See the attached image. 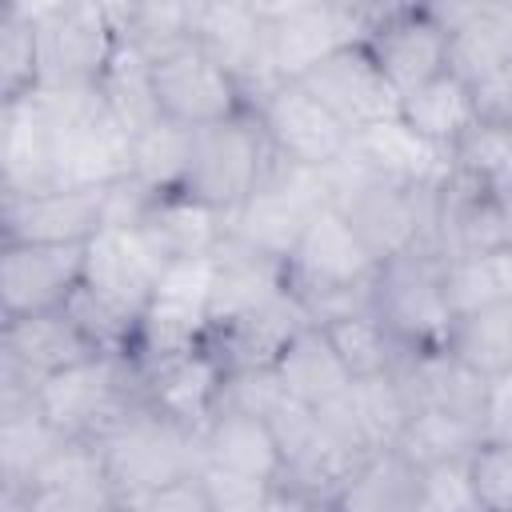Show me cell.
Segmentation results:
<instances>
[{
  "mask_svg": "<svg viewBox=\"0 0 512 512\" xmlns=\"http://www.w3.org/2000/svg\"><path fill=\"white\" fill-rule=\"evenodd\" d=\"M352 404H356L360 428H364V436H368L372 448L396 444L400 432H404V424L416 412V404H412V396H408V388L400 384L396 372L352 380Z\"/></svg>",
  "mask_w": 512,
  "mask_h": 512,
  "instance_id": "60d3db41",
  "label": "cell"
},
{
  "mask_svg": "<svg viewBox=\"0 0 512 512\" xmlns=\"http://www.w3.org/2000/svg\"><path fill=\"white\" fill-rule=\"evenodd\" d=\"M40 88L36 24L0 8V100H16Z\"/></svg>",
  "mask_w": 512,
  "mask_h": 512,
  "instance_id": "ee69618b",
  "label": "cell"
},
{
  "mask_svg": "<svg viewBox=\"0 0 512 512\" xmlns=\"http://www.w3.org/2000/svg\"><path fill=\"white\" fill-rule=\"evenodd\" d=\"M324 8H332L336 16H344L360 36L380 20V0H320Z\"/></svg>",
  "mask_w": 512,
  "mask_h": 512,
  "instance_id": "11a10c76",
  "label": "cell"
},
{
  "mask_svg": "<svg viewBox=\"0 0 512 512\" xmlns=\"http://www.w3.org/2000/svg\"><path fill=\"white\" fill-rule=\"evenodd\" d=\"M236 4L256 12L260 20H276V16H288V12L304 8V4H316V0H236Z\"/></svg>",
  "mask_w": 512,
  "mask_h": 512,
  "instance_id": "680465c9",
  "label": "cell"
},
{
  "mask_svg": "<svg viewBox=\"0 0 512 512\" xmlns=\"http://www.w3.org/2000/svg\"><path fill=\"white\" fill-rule=\"evenodd\" d=\"M444 296L452 304V316H464V312H476V308L500 300L492 272H488V260L484 256L444 260Z\"/></svg>",
  "mask_w": 512,
  "mask_h": 512,
  "instance_id": "681fc988",
  "label": "cell"
},
{
  "mask_svg": "<svg viewBox=\"0 0 512 512\" xmlns=\"http://www.w3.org/2000/svg\"><path fill=\"white\" fill-rule=\"evenodd\" d=\"M68 436L32 404L0 408V512H24V492L40 464Z\"/></svg>",
  "mask_w": 512,
  "mask_h": 512,
  "instance_id": "f1b7e54d",
  "label": "cell"
},
{
  "mask_svg": "<svg viewBox=\"0 0 512 512\" xmlns=\"http://www.w3.org/2000/svg\"><path fill=\"white\" fill-rule=\"evenodd\" d=\"M372 308L408 352L448 348L456 316L444 296V256L432 244H416L384 260L372 284Z\"/></svg>",
  "mask_w": 512,
  "mask_h": 512,
  "instance_id": "52a82bcc",
  "label": "cell"
},
{
  "mask_svg": "<svg viewBox=\"0 0 512 512\" xmlns=\"http://www.w3.org/2000/svg\"><path fill=\"white\" fill-rule=\"evenodd\" d=\"M56 124V160L60 184H116L128 176L132 160V132L108 108L100 88H68L48 92L40 88Z\"/></svg>",
  "mask_w": 512,
  "mask_h": 512,
  "instance_id": "ba28073f",
  "label": "cell"
},
{
  "mask_svg": "<svg viewBox=\"0 0 512 512\" xmlns=\"http://www.w3.org/2000/svg\"><path fill=\"white\" fill-rule=\"evenodd\" d=\"M272 160H276V152L264 136V124H260L256 108L248 104L216 124L192 128V160H188L184 192H192L196 200L232 216L256 192V184L264 180Z\"/></svg>",
  "mask_w": 512,
  "mask_h": 512,
  "instance_id": "277c9868",
  "label": "cell"
},
{
  "mask_svg": "<svg viewBox=\"0 0 512 512\" xmlns=\"http://www.w3.org/2000/svg\"><path fill=\"white\" fill-rule=\"evenodd\" d=\"M504 196V204H508V216H512V192H500Z\"/></svg>",
  "mask_w": 512,
  "mask_h": 512,
  "instance_id": "94428289",
  "label": "cell"
},
{
  "mask_svg": "<svg viewBox=\"0 0 512 512\" xmlns=\"http://www.w3.org/2000/svg\"><path fill=\"white\" fill-rule=\"evenodd\" d=\"M480 512H512V440L484 436L468 456Z\"/></svg>",
  "mask_w": 512,
  "mask_h": 512,
  "instance_id": "bcb514c9",
  "label": "cell"
},
{
  "mask_svg": "<svg viewBox=\"0 0 512 512\" xmlns=\"http://www.w3.org/2000/svg\"><path fill=\"white\" fill-rule=\"evenodd\" d=\"M348 156L356 164H364L388 180H404V184H432L448 168V152H440L436 144L416 136L400 116H384V120L360 128L352 136Z\"/></svg>",
  "mask_w": 512,
  "mask_h": 512,
  "instance_id": "4dcf8cb0",
  "label": "cell"
},
{
  "mask_svg": "<svg viewBox=\"0 0 512 512\" xmlns=\"http://www.w3.org/2000/svg\"><path fill=\"white\" fill-rule=\"evenodd\" d=\"M264 136L276 156L308 168H332L352 148V128L304 84V80H276L268 92L252 100Z\"/></svg>",
  "mask_w": 512,
  "mask_h": 512,
  "instance_id": "30bf717a",
  "label": "cell"
},
{
  "mask_svg": "<svg viewBox=\"0 0 512 512\" xmlns=\"http://www.w3.org/2000/svg\"><path fill=\"white\" fill-rule=\"evenodd\" d=\"M332 180V208L352 224L364 248L384 264L416 244L432 240V184H404L388 180L352 156L328 168Z\"/></svg>",
  "mask_w": 512,
  "mask_h": 512,
  "instance_id": "7a4b0ae2",
  "label": "cell"
},
{
  "mask_svg": "<svg viewBox=\"0 0 512 512\" xmlns=\"http://www.w3.org/2000/svg\"><path fill=\"white\" fill-rule=\"evenodd\" d=\"M324 324L332 348L340 352V360L348 364L352 380H364V376H380V372H392L400 364V356L408 352L392 328L376 316V308H356V312H340V316H328V320H316Z\"/></svg>",
  "mask_w": 512,
  "mask_h": 512,
  "instance_id": "d590c367",
  "label": "cell"
},
{
  "mask_svg": "<svg viewBox=\"0 0 512 512\" xmlns=\"http://www.w3.org/2000/svg\"><path fill=\"white\" fill-rule=\"evenodd\" d=\"M512 64V40L492 8H484L472 24L448 36V72H456L464 84Z\"/></svg>",
  "mask_w": 512,
  "mask_h": 512,
  "instance_id": "b9f144b4",
  "label": "cell"
},
{
  "mask_svg": "<svg viewBox=\"0 0 512 512\" xmlns=\"http://www.w3.org/2000/svg\"><path fill=\"white\" fill-rule=\"evenodd\" d=\"M296 80H304L352 132H360L368 124L400 112V96L388 84V76L380 72L376 56L368 52L364 40L340 44L336 52H328L324 60H316Z\"/></svg>",
  "mask_w": 512,
  "mask_h": 512,
  "instance_id": "e0dca14e",
  "label": "cell"
},
{
  "mask_svg": "<svg viewBox=\"0 0 512 512\" xmlns=\"http://www.w3.org/2000/svg\"><path fill=\"white\" fill-rule=\"evenodd\" d=\"M288 288L284 260L244 244L240 236H224V244L212 252V292H208V320L228 324L260 304H268L276 292Z\"/></svg>",
  "mask_w": 512,
  "mask_h": 512,
  "instance_id": "d4e9b609",
  "label": "cell"
},
{
  "mask_svg": "<svg viewBox=\"0 0 512 512\" xmlns=\"http://www.w3.org/2000/svg\"><path fill=\"white\" fill-rule=\"evenodd\" d=\"M448 348L484 376H504L512 368V300H492L476 312L456 316Z\"/></svg>",
  "mask_w": 512,
  "mask_h": 512,
  "instance_id": "74e56055",
  "label": "cell"
},
{
  "mask_svg": "<svg viewBox=\"0 0 512 512\" xmlns=\"http://www.w3.org/2000/svg\"><path fill=\"white\" fill-rule=\"evenodd\" d=\"M488 8V0H420V12L440 28V32H460L464 24H472L480 12Z\"/></svg>",
  "mask_w": 512,
  "mask_h": 512,
  "instance_id": "f5cc1de1",
  "label": "cell"
},
{
  "mask_svg": "<svg viewBox=\"0 0 512 512\" xmlns=\"http://www.w3.org/2000/svg\"><path fill=\"white\" fill-rule=\"evenodd\" d=\"M484 260H488V272H492V284H496L500 300H512V240L484 252Z\"/></svg>",
  "mask_w": 512,
  "mask_h": 512,
  "instance_id": "6f0895ef",
  "label": "cell"
},
{
  "mask_svg": "<svg viewBox=\"0 0 512 512\" xmlns=\"http://www.w3.org/2000/svg\"><path fill=\"white\" fill-rule=\"evenodd\" d=\"M212 512H260V508H276V484L272 480H256V476H240V472H224V468H200Z\"/></svg>",
  "mask_w": 512,
  "mask_h": 512,
  "instance_id": "c3c4849f",
  "label": "cell"
},
{
  "mask_svg": "<svg viewBox=\"0 0 512 512\" xmlns=\"http://www.w3.org/2000/svg\"><path fill=\"white\" fill-rule=\"evenodd\" d=\"M128 512H212V500H208V488H204V476L192 472V476H180V480H168L144 496H136L128 504Z\"/></svg>",
  "mask_w": 512,
  "mask_h": 512,
  "instance_id": "f907efd6",
  "label": "cell"
},
{
  "mask_svg": "<svg viewBox=\"0 0 512 512\" xmlns=\"http://www.w3.org/2000/svg\"><path fill=\"white\" fill-rule=\"evenodd\" d=\"M364 44L396 88V96H408L412 88L448 72V32H440L420 8L376 20L364 32Z\"/></svg>",
  "mask_w": 512,
  "mask_h": 512,
  "instance_id": "603a6c76",
  "label": "cell"
},
{
  "mask_svg": "<svg viewBox=\"0 0 512 512\" xmlns=\"http://www.w3.org/2000/svg\"><path fill=\"white\" fill-rule=\"evenodd\" d=\"M152 84H156L160 116H168L184 128L216 124V120L248 108V96L236 84V76L200 40H184V44L168 48L164 56H156Z\"/></svg>",
  "mask_w": 512,
  "mask_h": 512,
  "instance_id": "5bb4252c",
  "label": "cell"
},
{
  "mask_svg": "<svg viewBox=\"0 0 512 512\" xmlns=\"http://www.w3.org/2000/svg\"><path fill=\"white\" fill-rule=\"evenodd\" d=\"M392 372L400 376V384L408 388L416 408H440V412H452V416L484 428L488 400H492V376H484L480 368L460 360L452 348L404 352Z\"/></svg>",
  "mask_w": 512,
  "mask_h": 512,
  "instance_id": "44dd1931",
  "label": "cell"
},
{
  "mask_svg": "<svg viewBox=\"0 0 512 512\" xmlns=\"http://www.w3.org/2000/svg\"><path fill=\"white\" fill-rule=\"evenodd\" d=\"M492 12L500 16V24H504V32H508V40H512V0H504V4H496Z\"/></svg>",
  "mask_w": 512,
  "mask_h": 512,
  "instance_id": "91938a15",
  "label": "cell"
},
{
  "mask_svg": "<svg viewBox=\"0 0 512 512\" xmlns=\"http://www.w3.org/2000/svg\"><path fill=\"white\" fill-rule=\"evenodd\" d=\"M64 308H68V316L80 324V332L96 344V352H108V356H128V352H132V344H136V324H140L136 312H128V308L104 300L100 292L84 288V280H80V288L72 292V300H68Z\"/></svg>",
  "mask_w": 512,
  "mask_h": 512,
  "instance_id": "7bdbcfd3",
  "label": "cell"
},
{
  "mask_svg": "<svg viewBox=\"0 0 512 512\" xmlns=\"http://www.w3.org/2000/svg\"><path fill=\"white\" fill-rule=\"evenodd\" d=\"M200 448H204L208 468H224V472H240L256 480H276L284 464L268 420L252 412H236V408H216L200 424Z\"/></svg>",
  "mask_w": 512,
  "mask_h": 512,
  "instance_id": "f546056e",
  "label": "cell"
},
{
  "mask_svg": "<svg viewBox=\"0 0 512 512\" xmlns=\"http://www.w3.org/2000/svg\"><path fill=\"white\" fill-rule=\"evenodd\" d=\"M208 4L212 0H132V20L124 36L136 40L156 60L168 48L196 40Z\"/></svg>",
  "mask_w": 512,
  "mask_h": 512,
  "instance_id": "ab89813d",
  "label": "cell"
},
{
  "mask_svg": "<svg viewBox=\"0 0 512 512\" xmlns=\"http://www.w3.org/2000/svg\"><path fill=\"white\" fill-rule=\"evenodd\" d=\"M96 356V344L80 332L68 308L0 316V408L32 404L44 376Z\"/></svg>",
  "mask_w": 512,
  "mask_h": 512,
  "instance_id": "9c48e42d",
  "label": "cell"
},
{
  "mask_svg": "<svg viewBox=\"0 0 512 512\" xmlns=\"http://www.w3.org/2000/svg\"><path fill=\"white\" fill-rule=\"evenodd\" d=\"M420 512H480L468 460L420 468Z\"/></svg>",
  "mask_w": 512,
  "mask_h": 512,
  "instance_id": "7dc6e473",
  "label": "cell"
},
{
  "mask_svg": "<svg viewBox=\"0 0 512 512\" xmlns=\"http://www.w3.org/2000/svg\"><path fill=\"white\" fill-rule=\"evenodd\" d=\"M488 436H504L512 440V368L504 376L492 380V400H488V420H484Z\"/></svg>",
  "mask_w": 512,
  "mask_h": 512,
  "instance_id": "db71d44e",
  "label": "cell"
},
{
  "mask_svg": "<svg viewBox=\"0 0 512 512\" xmlns=\"http://www.w3.org/2000/svg\"><path fill=\"white\" fill-rule=\"evenodd\" d=\"M484 436L488 432L472 420H460V416L440 412V408H416L412 420L404 424L396 448L416 468H428V464H444V460H468Z\"/></svg>",
  "mask_w": 512,
  "mask_h": 512,
  "instance_id": "f35d334b",
  "label": "cell"
},
{
  "mask_svg": "<svg viewBox=\"0 0 512 512\" xmlns=\"http://www.w3.org/2000/svg\"><path fill=\"white\" fill-rule=\"evenodd\" d=\"M376 272H380V260L364 248V240L332 204L308 224V232L284 260L288 292L304 300L312 320L372 308Z\"/></svg>",
  "mask_w": 512,
  "mask_h": 512,
  "instance_id": "6da1fadb",
  "label": "cell"
},
{
  "mask_svg": "<svg viewBox=\"0 0 512 512\" xmlns=\"http://www.w3.org/2000/svg\"><path fill=\"white\" fill-rule=\"evenodd\" d=\"M100 96L108 100V108L120 116V124L128 132L148 128L152 120H160V100H156V84H152V56L136 44V40H120L104 80H100Z\"/></svg>",
  "mask_w": 512,
  "mask_h": 512,
  "instance_id": "8d00e7d4",
  "label": "cell"
},
{
  "mask_svg": "<svg viewBox=\"0 0 512 512\" xmlns=\"http://www.w3.org/2000/svg\"><path fill=\"white\" fill-rule=\"evenodd\" d=\"M188 160H192V128L160 116L148 128L132 132V160L128 176L148 188L152 196L180 192L188 180Z\"/></svg>",
  "mask_w": 512,
  "mask_h": 512,
  "instance_id": "e575fe53",
  "label": "cell"
},
{
  "mask_svg": "<svg viewBox=\"0 0 512 512\" xmlns=\"http://www.w3.org/2000/svg\"><path fill=\"white\" fill-rule=\"evenodd\" d=\"M136 372H140V396L148 404H156L160 412L192 424V428H200L220 404L224 364L208 344L152 360V364H136Z\"/></svg>",
  "mask_w": 512,
  "mask_h": 512,
  "instance_id": "7402d4cb",
  "label": "cell"
},
{
  "mask_svg": "<svg viewBox=\"0 0 512 512\" xmlns=\"http://www.w3.org/2000/svg\"><path fill=\"white\" fill-rule=\"evenodd\" d=\"M84 280V244H0V316L56 312Z\"/></svg>",
  "mask_w": 512,
  "mask_h": 512,
  "instance_id": "2e32d148",
  "label": "cell"
},
{
  "mask_svg": "<svg viewBox=\"0 0 512 512\" xmlns=\"http://www.w3.org/2000/svg\"><path fill=\"white\" fill-rule=\"evenodd\" d=\"M52 184H60V160L44 92L0 100V196H28Z\"/></svg>",
  "mask_w": 512,
  "mask_h": 512,
  "instance_id": "ac0fdd59",
  "label": "cell"
},
{
  "mask_svg": "<svg viewBox=\"0 0 512 512\" xmlns=\"http://www.w3.org/2000/svg\"><path fill=\"white\" fill-rule=\"evenodd\" d=\"M196 40L236 76V84L244 88L248 104L268 92L280 76L268 64V40H264V20L248 8H240L236 0H212Z\"/></svg>",
  "mask_w": 512,
  "mask_h": 512,
  "instance_id": "4316f807",
  "label": "cell"
},
{
  "mask_svg": "<svg viewBox=\"0 0 512 512\" xmlns=\"http://www.w3.org/2000/svg\"><path fill=\"white\" fill-rule=\"evenodd\" d=\"M96 444L104 452L124 512L136 496L204 468L200 428L160 412L148 400H136L104 436H96Z\"/></svg>",
  "mask_w": 512,
  "mask_h": 512,
  "instance_id": "3957f363",
  "label": "cell"
},
{
  "mask_svg": "<svg viewBox=\"0 0 512 512\" xmlns=\"http://www.w3.org/2000/svg\"><path fill=\"white\" fill-rule=\"evenodd\" d=\"M108 188L52 184L28 196H0V236L28 244H88L104 228Z\"/></svg>",
  "mask_w": 512,
  "mask_h": 512,
  "instance_id": "9a60e30c",
  "label": "cell"
},
{
  "mask_svg": "<svg viewBox=\"0 0 512 512\" xmlns=\"http://www.w3.org/2000/svg\"><path fill=\"white\" fill-rule=\"evenodd\" d=\"M328 204H332L328 168H308L276 156L264 180L256 184V192L228 216V232L276 260H288L300 236L308 232V224Z\"/></svg>",
  "mask_w": 512,
  "mask_h": 512,
  "instance_id": "5b68a950",
  "label": "cell"
},
{
  "mask_svg": "<svg viewBox=\"0 0 512 512\" xmlns=\"http://www.w3.org/2000/svg\"><path fill=\"white\" fill-rule=\"evenodd\" d=\"M312 324V312L304 308V300L296 292H276L268 304L228 320V324H216L208 332V348L220 356L224 372H236V368H272L284 352V344L304 328Z\"/></svg>",
  "mask_w": 512,
  "mask_h": 512,
  "instance_id": "cb8c5ba5",
  "label": "cell"
},
{
  "mask_svg": "<svg viewBox=\"0 0 512 512\" xmlns=\"http://www.w3.org/2000/svg\"><path fill=\"white\" fill-rule=\"evenodd\" d=\"M272 368H276L284 392L296 396V400L308 404V408H320V404H328V400H336L340 392L352 388L348 364L340 360V352L332 348L324 324H316V320L304 324V328L284 344V352H280V360H276Z\"/></svg>",
  "mask_w": 512,
  "mask_h": 512,
  "instance_id": "1f68e13d",
  "label": "cell"
},
{
  "mask_svg": "<svg viewBox=\"0 0 512 512\" xmlns=\"http://www.w3.org/2000/svg\"><path fill=\"white\" fill-rule=\"evenodd\" d=\"M264 40H268V64L280 80H296L304 76L316 60H324L328 52H336L348 40H364L344 16H336L332 8L304 4L288 16L264 20Z\"/></svg>",
  "mask_w": 512,
  "mask_h": 512,
  "instance_id": "83f0119b",
  "label": "cell"
},
{
  "mask_svg": "<svg viewBox=\"0 0 512 512\" xmlns=\"http://www.w3.org/2000/svg\"><path fill=\"white\" fill-rule=\"evenodd\" d=\"M448 164L504 188L512 180V128L500 124H472L448 152Z\"/></svg>",
  "mask_w": 512,
  "mask_h": 512,
  "instance_id": "f6af8a7d",
  "label": "cell"
},
{
  "mask_svg": "<svg viewBox=\"0 0 512 512\" xmlns=\"http://www.w3.org/2000/svg\"><path fill=\"white\" fill-rule=\"evenodd\" d=\"M140 396V372L128 356L96 352L76 360L36 388V408L68 436V440H96L104 436Z\"/></svg>",
  "mask_w": 512,
  "mask_h": 512,
  "instance_id": "8992f818",
  "label": "cell"
},
{
  "mask_svg": "<svg viewBox=\"0 0 512 512\" xmlns=\"http://www.w3.org/2000/svg\"><path fill=\"white\" fill-rule=\"evenodd\" d=\"M208 292H212V256L168 264L148 308L140 312L136 344L128 356L136 364H152V360L200 348L212 332Z\"/></svg>",
  "mask_w": 512,
  "mask_h": 512,
  "instance_id": "8fae6325",
  "label": "cell"
},
{
  "mask_svg": "<svg viewBox=\"0 0 512 512\" xmlns=\"http://www.w3.org/2000/svg\"><path fill=\"white\" fill-rule=\"evenodd\" d=\"M336 512H420V468L396 444L372 448L352 472Z\"/></svg>",
  "mask_w": 512,
  "mask_h": 512,
  "instance_id": "d6a6232c",
  "label": "cell"
},
{
  "mask_svg": "<svg viewBox=\"0 0 512 512\" xmlns=\"http://www.w3.org/2000/svg\"><path fill=\"white\" fill-rule=\"evenodd\" d=\"M468 88H472V108H476V120L480 124L512 128V64H504V68L472 80Z\"/></svg>",
  "mask_w": 512,
  "mask_h": 512,
  "instance_id": "816d5d0a",
  "label": "cell"
},
{
  "mask_svg": "<svg viewBox=\"0 0 512 512\" xmlns=\"http://www.w3.org/2000/svg\"><path fill=\"white\" fill-rule=\"evenodd\" d=\"M136 232L148 240V248L164 264H180V260L212 256L228 236V216L180 188V192L152 196Z\"/></svg>",
  "mask_w": 512,
  "mask_h": 512,
  "instance_id": "484cf974",
  "label": "cell"
},
{
  "mask_svg": "<svg viewBox=\"0 0 512 512\" xmlns=\"http://www.w3.org/2000/svg\"><path fill=\"white\" fill-rule=\"evenodd\" d=\"M24 512H124L96 440H64L32 476Z\"/></svg>",
  "mask_w": 512,
  "mask_h": 512,
  "instance_id": "d6986e66",
  "label": "cell"
},
{
  "mask_svg": "<svg viewBox=\"0 0 512 512\" xmlns=\"http://www.w3.org/2000/svg\"><path fill=\"white\" fill-rule=\"evenodd\" d=\"M512 240V216L496 184L448 164L432 192V248L444 260L484 256Z\"/></svg>",
  "mask_w": 512,
  "mask_h": 512,
  "instance_id": "4fadbf2b",
  "label": "cell"
},
{
  "mask_svg": "<svg viewBox=\"0 0 512 512\" xmlns=\"http://www.w3.org/2000/svg\"><path fill=\"white\" fill-rule=\"evenodd\" d=\"M120 40H124L120 28L96 0H80L68 12L36 24L40 88L48 92L100 88Z\"/></svg>",
  "mask_w": 512,
  "mask_h": 512,
  "instance_id": "7c38bea8",
  "label": "cell"
},
{
  "mask_svg": "<svg viewBox=\"0 0 512 512\" xmlns=\"http://www.w3.org/2000/svg\"><path fill=\"white\" fill-rule=\"evenodd\" d=\"M396 116L416 136L436 144L440 152H452V144L476 124L472 88L456 72H440L436 80H428V84L412 88L408 96H400V112Z\"/></svg>",
  "mask_w": 512,
  "mask_h": 512,
  "instance_id": "836d02e7",
  "label": "cell"
},
{
  "mask_svg": "<svg viewBox=\"0 0 512 512\" xmlns=\"http://www.w3.org/2000/svg\"><path fill=\"white\" fill-rule=\"evenodd\" d=\"M164 268L168 264L148 248L136 228H100L84 244V288L136 316L148 308Z\"/></svg>",
  "mask_w": 512,
  "mask_h": 512,
  "instance_id": "ffe728a7",
  "label": "cell"
},
{
  "mask_svg": "<svg viewBox=\"0 0 512 512\" xmlns=\"http://www.w3.org/2000/svg\"><path fill=\"white\" fill-rule=\"evenodd\" d=\"M72 4H80V0H0V8H4V12H16V16L32 20V24H44V20H52V16H60V12H68Z\"/></svg>",
  "mask_w": 512,
  "mask_h": 512,
  "instance_id": "9f6ffc18",
  "label": "cell"
}]
</instances>
